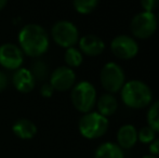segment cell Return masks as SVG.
Listing matches in <instances>:
<instances>
[{
	"mask_svg": "<svg viewBox=\"0 0 159 158\" xmlns=\"http://www.w3.org/2000/svg\"><path fill=\"white\" fill-rule=\"evenodd\" d=\"M17 40L23 53L30 57H40L50 47L48 33L39 24L24 25L20 30Z\"/></svg>",
	"mask_w": 159,
	"mask_h": 158,
	"instance_id": "1",
	"label": "cell"
},
{
	"mask_svg": "<svg viewBox=\"0 0 159 158\" xmlns=\"http://www.w3.org/2000/svg\"><path fill=\"white\" fill-rule=\"evenodd\" d=\"M122 103L132 110H142L149 106L153 101V92L147 84L142 80H129L120 90Z\"/></svg>",
	"mask_w": 159,
	"mask_h": 158,
	"instance_id": "2",
	"label": "cell"
},
{
	"mask_svg": "<svg viewBox=\"0 0 159 158\" xmlns=\"http://www.w3.org/2000/svg\"><path fill=\"white\" fill-rule=\"evenodd\" d=\"M108 128V118L93 111L82 115L78 122L80 134L88 140H96L102 138L107 132Z\"/></svg>",
	"mask_w": 159,
	"mask_h": 158,
	"instance_id": "3",
	"label": "cell"
},
{
	"mask_svg": "<svg viewBox=\"0 0 159 158\" xmlns=\"http://www.w3.org/2000/svg\"><path fill=\"white\" fill-rule=\"evenodd\" d=\"M70 100L74 107L82 114L92 112L96 104V89L91 82L80 81L71 88Z\"/></svg>",
	"mask_w": 159,
	"mask_h": 158,
	"instance_id": "4",
	"label": "cell"
},
{
	"mask_svg": "<svg viewBox=\"0 0 159 158\" xmlns=\"http://www.w3.org/2000/svg\"><path fill=\"white\" fill-rule=\"evenodd\" d=\"M100 81L107 92L114 94L120 92L124 84H126V74L119 64L108 62L101 70Z\"/></svg>",
	"mask_w": 159,
	"mask_h": 158,
	"instance_id": "5",
	"label": "cell"
},
{
	"mask_svg": "<svg viewBox=\"0 0 159 158\" xmlns=\"http://www.w3.org/2000/svg\"><path fill=\"white\" fill-rule=\"evenodd\" d=\"M158 27L157 16L154 12H142L135 14L130 22V32L134 38L148 39L156 33Z\"/></svg>",
	"mask_w": 159,
	"mask_h": 158,
	"instance_id": "6",
	"label": "cell"
},
{
	"mask_svg": "<svg viewBox=\"0 0 159 158\" xmlns=\"http://www.w3.org/2000/svg\"><path fill=\"white\" fill-rule=\"evenodd\" d=\"M51 36L57 46L62 48L75 47L79 41V30L74 23L66 20L59 21L53 25L51 29Z\"/></svg>",
	"mask_w": 159,
	"mask_h": 158,
	"instance_id": "7",
	"label": "cell"
},
{
	"mask_svg": "<svg viewBox=\"0 0 159 158\" xmlns=\"http://www.w3.org/2000/svg\"><path fill=\"white\" fill-rule=\"evenodd\" d=\"M111 50L117 59L131 60L139 53L136 40L128 35H118L111 42Z\"/></svg>",
	"mask_w": 159,
	"mask_h": 158,
	"instance_id": "8",
	"label": "cell"
},
{
	"mask_svg": "<svg viewBox=\"0 0 159 158\" xmlns=\"http://www.w3.org/2000/svg\"><path fill=\"white\" fill-rule=\"evenodd\" d=\"M24 62V53L14 43H3L0 46V66L9 70L21 68Z\"/></svg>",
	"mask_w": 159,
	"mask_h": 158,
	"instance_id": "9",
	"label": "cell"
},
{
	"mask_svg": "<svg viewBox=\"0 0 159 158\" xmlns=\"http://www.w3.org/2000/svg\"><path fill=\"white\" fill-rule=\"evenodd\" d=\"M49 84L52 86L54 91L70 90L76 84V73L73 68L67 66H60L55 68L49 76Z\"/></svg>",
	"mask_w": 159,
	"mask_h": 158,
	"instance_id": "10",
	"label": "cell"
},
{
	"mask_svg": "<svg viewBox=\"0 0 159 158\" xmlns=\"http://www.w3.org/2000/svg\"><path fill=\"white\" fill-rule=\"evenodd\" d=\"M79 50L82 54L88 56H98L105 50V42L96 35L89 34L79 38Z\"/></svg>",
	"mask_w": 159,
	"mask_h": 158,
	"instance_id": "11",
	"label": "cell"
},
{
	"mask_svg": "<svg viewBox=\"0 0 159 158\" xmlns=\"http://www.w3.org/2000/svg\"><path fill=\"white\" fill-rule=\"evenodd\" d=\"M12 84L19 92L28 93L35 88L36 80L34 79L30 70L21 67L14 70V74L12 76Z\"/></svg>",
	"mask_w": 159,
	"mask_h": 158,
	"instance_id": "12",
	"label": "cell"
},
{
	"mask_svg": "<svg viewBox=\"0 0 159 158\" xmlns=\"http://www.w3.org/2000/svg\"><path fill=\"white\" fill-rule=\"evenodd\" d=\"M117 144L124 151L131 150L138 143V130L131 124H126L121 126L117 131Z\"/></svg>",
	"mask_w": 159,
	"mask_h": 158,
	"instance_id": "13",
	"label": "cell"
},
{
	"mask_svg": "<svg viewBox=\"0 0 159 158\" xmlns=\"http://www.w3.org/2000/svg\"><path fill=\"white\" fill-rule=\"evenodd\" d=\"M37 126L27 118H20L13 124L12 132L21 140H32L37 134Z\"/></svg>",
	"mask_w": 159,
	"mask_h": 158,
	"instance_id": "14",
	"label": "cell"
},
{
	"mask_svg": "<svg viewBox=\"0 0 159 158\" xmlns=\"http://www.w3.org/2000/svg\"><path fill=\"white\" fill-rule=\"evenodd\" d=\"M95 106L98 108V113L108 118L109 116H113L117 112L118 100L114 94L106 92L96 100Z\"/></svg>",
	"mask_w": 159,
	"mask_h": 158,
	"instance_id": "15",
	"label": "cell"
},
{
	"mask_svg": "<svg viewBox=\"0 0 159 158\" xmlns=\"http://www.w3.org/2000/svg\"><path fill=\"white\" fill-rule=\"evenodd\" d=\"M94 158H125V152L117 143L104 142L96 147Z\"/></svg>",
	"mask_w": 159,
	"mask_h": 158,
	"instance_id": "16",
	"label": "cell"
},
{
	"mask_svg": "<svg viewBox=\"0 0 159 158\" xmlns=\"http://www.w3.org/2000/svg\"><path fill=\"white\" fill-rule=\"evenodd\" d=\"M30 73H32L34 79L36 81L43 82L49 78V66L44 61L41 59H37L32 63L30 68Z\"/></svg>",
	"mask_w": 159,
	"mask_h": 158,
	"instance_id": "17",
	"label": "cell"
},
{
	"mask_svg": "<svg viewBox=\"0 0 159 158\" xmlns=\"http://www.w3.org/2000/svg\"><path fill=\"white\" fill-rule=\"evenodd\" d=\"M64 61L66 63L67 67L76 68L79 67L84 62V54L80 52L79 49L75 47L67 48L64 53Z\"/></svg>",
	"mask_w": 159,
	"mask_h": 158,
	"instance_id": "18",
	"label": "cell"
},
{
	"mask_svg": "<svg viewBox=\"0 0 159 158\" xmlns=\"http://www.w3.org/2000/svg\"><path fill=\"white\" fill-rule=\"evenodd\" d=\"M147 126H149L155 132L159 133V100L149 105L146 114Z\"/></svg>",
	"mask_w": 159,
	"mask_h": 158,
	"instance_id": "19",
	"label": "cell"
},
{
	"mask_svg": "<svg viewBox=\"0 0 159 158\" xmlns=\"http://www.w3.org/2000/svg\"><path fill=\"white\" fill-rule=\"evenodd\" d=\"M100 0H73L74 9L80 14H89L96 9Z\"/></svg>",
	"mask_w": 159,
	"mask_h": 158,
	"instance_id": "20",
	"label": "cell"
},
{
	"mask_svg": "<svg viewBox=\"0 0 159 158\" xmlns=\"http://www.w3.org/2000/svg\"><path fill=\"white\" fill-rule=\"evenodd\" d=\"M156 139V132L149 126L142 127L138 131V141L142 144H151Z\"/></svg>",
	"mask_w": 159,
	"mask_h": 158,
	"instance_id": "21",
	"label": "cell"
},
{
	"mask_svg": "<svg viewBox=\"0 0 159 158\" xmlns=\"http://www.w3.org/2000/svg\"><path fill=\"white\" fill-rule=\"evenodd\" d=\"M141 7L145 12H154L159 7V0H140Z\"/></svg>",
	"mask_w": 159,
	"mask_h": 158,
	"instance_id": "22",
	"label": "cell"
},
{
	"mask_svg": "<svg viewBox=\"0 0 159 158\" xmlns=\"http://www.w3.org/2000/svg\"><path fill=\"white\" fill-rule=\"evenodd\" d=\"M54 93V89L52 88L49 82H44L41 87H40V94L43 97H51Z\"/></svg>",
	"mask_w": 159,
	"mask_h": 158,
	"instance_id": "23",
	"label": "cell"
},
{
	"mask_svg": "<svg viewBox=\"0 0 159 158\" xmlns=\"http://www.w3.org/2000/svg\"><path fill=\"white\" fill-rule=\"evenodd\" d=\"M149 154L159 157V139H155L151 144H148Z\"/></svg>",
	"mask_w": 159,
	"mask_h": 158,
	"instance_id": "24",
	"label": "cell"
},
{
	"mask_svg": "<svg viewBox=\"0 0 159 158\" xmlns=\"http://www.w3.org/2000/svg\"><path fill=\"white\" fill-rule=\"evenodd\" d=\"M9 84V78L7 76V74L2 70H0V93L3 92L7 89Z\"/></svg>",
	"mask_w": 159,
	"mask_h": 158,
	"instance_id": "25",
	"label": "cell"
},
{
	"mask_svg": "<svg viewBox=\"0 0 159 158\" xmlns=\"http://www.w3.org/2000/svg\"><path fill=\"white\" fill-rule=\"evenodd\" d=\"M8 1H9V0H0V11L3 10V9L6 8Z\"/></svg>",
	"mask_w": 159,
	"mask_h": 158,
	"instance_id": "26",
	"label": "cell"
},
{
	"mask_svg": "<svg viewBox=\"0 0 159 158\" xmlns=\"http://www.w3.org/2000/svg\"><path fill=\"white\" fill-rule=\"evenodd\" d=\"M142 158H158V157L154 156V155H151V154H147V155H144Z\"/></svg>",
	"mask_w": 159,
	"mask_h": 158,
	"instance_id": "27",
	"label": "cell"
},
{
	"mask_svg": "<svg viewBox=\"0 0 159 158\" xmlns=\"http://www.w3.org/2000/svg\"><path fill=\"white\" fill-rule=\"evenodd\" d=\"M157 21H158V24H159V14H158V16H157Z\"/></svg>",
	"mask_w": 159,
	"mask_h": 158,
	"instance_id": "28",
	"label": "cell"
}]
</instances>
